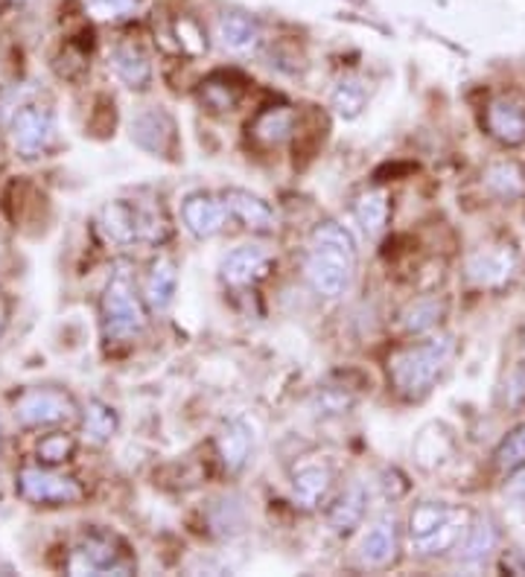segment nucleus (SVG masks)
Listing matches in <instances>:
<instances>
[{"instance_id":"f8f14e48","label":"nucleus","mask_w":525,"mask_h":577,"mask_svg":"<svg viewBox=\"0 0 525 577\" xmlns=\"http://www.w3.org/2000/svg\"><path fill=\"white\" fill-rule=\"evenodd\" d=\"M228 205L222 196H210V193H193V196L184 198L181 205V219H184V228H188L193 236L199 240H210L216 233L226 228L228 219Z\"/></svg>"},{"instance_id":"a211bd4d","label":"nucleus","mask_w":525,"mask_h":577,"mask_svg":"<svg viewBox=\"0 0 525 577\" xmlns=\"http://www.w3.org/2000/svg\"><path fill=\"white\" fill-rule=\"evenodd\" d=\"M330 487H333V470L328 464H304L292 475V499L304 511L319 508L328 499Z\"/></svg>"},{"instance_id":"cd10ccee","label":"nucleus","mask_w":525,"mask_h":577,"mask_svg":"<svg viewBox=\"0 0 525 577\" xmlns=\"http://www.w3.org/2000/svg\"><path fill=\"white\" fill-rule=\"evenodd\" d=\"M444 309L447 307L435 298L414 300V304H409L404 309V326L409 333H426V330H432V326L441 321Z\"/></svg>"},{"instance_id":"412c9836","label":"nucleus","mask_w":525,"mask_h":577,"mask_svg":"<svg viewBox=\"0 0 525 577\" xmlns=\"http://www.w3.org/2000/svg\"><path fill=\"white\" fill-rule=\"evenodd\" d=\"M176 288H179V266L169 257H158L152 262L150 278H146V295H143L152 312H167L176 298Z\"/></svg>"},{"instance_id":"6ab92c4d","label":"nucleus","mask_w":525,"mask_h":577,"mask_svg":"<svg viewBox=\"0 0 525 577\" xmlns=\"http://www.w3.org/2000/svg\"><path fill=\"white\" fill-rule=\"evenodd\" d=\"M216 36L222 41L226 50L231 53H252L260 47V24L252 18V15H245V12H226L222 18H219V27H216Z\"/></svg>"},{"instance_id":"c85d7f7f","label":"nucleus","mask_w":525,"mask_h":577,"mask_svg":"<svg viewBox=\"0 0 525 577\" xmlns=\"http://www.w3.org/2000/svg\"><path fill=\"white\" fill-rule=\"evenodd\" d=\"M494 458H497V466L502 473H516L520 466H525V420L499 444Z\"/></svg>"},{"instance_id":"393cba45","label":"nucleus","mask_w":525,"mask_h":577,"mask_svg":"<svg viewBox=\"0 0 525 577\" xmlns=\"http://www.w3.org/2000/svg\"><path fill=\"white\" fill-rule=\"evenodd\" d=\"M117 426H120V420H117V411H114L112 406H105V402L100 400L88 402L82 418V432L88 444L103 447V444H108V440L114 438Z\"/></svg>"},{"instance_id":"f3484780","label":"nucleus","mask_w":525,"mask_h":577,"mask_svg":"<svg viewBox=\"0 0 525 577\" xmlns=\"http://www.w3.org/2000/svg\"><path fill=\"white\" fill-rule=\"evenodd\" d=\"M216 449H219V458H222V466L228 473H240L248 464L254 449V435L248 423L245 420H228L216 435Z\"/></svg>"},{"instance_id":"423d86ee","label":"nucleus","mask_w":525,"mask_h":577,"mask_svg":"<svg viewBox=\"0 0 525 577\" xmlns=\"http://www.w3.org/2000/svg\"><path fill=\"white\" fill-rule=\"evenodd\" d=\"M10 143L21 158H41L56 143V117L44 105H21L10 120Z\"/></svg>"},{"instance_id":"9d476101","label":"nucleus","mask_w":525,"mask_h":577,"mask_svg":"<svg viewBox=\"0 0 525 577\" xmlns=\"http://www.w3.org/2000/svg\"><path fill=\"white\" fill-rule=\"evenodd\" d=\"M67 568L74 575H108V572H129V563H120V551L114 549L108 537H88L71 551Z\"/></svg>"},{"instance_id":"5701e85b","label":"nucleus","mask_w":525,"mask_h":577,"mask_svg":"<svg viewBox=\"0 0 525 577\" xmlns=\"http://www.w3.org/2000/svg\"><path fill=\"white\" fill-rule=\"evenodd\" d=\"M295 123H298V117H295V112L292 108H286V105H278V108H266V112L254 120L252 126V134L260 143H266V146H278V143H283V140L292 138V131H295Z\"/></svg>"},{"instance_id":"7c9ffc66","label":"nucleus","mask_w":525,"mask_h":577,"mask_svg":"<svg viewBox=\"0 0 525 577\" xmlns=\"http://www.w3.org/2000/svg\"><path fill=\"white\" fill-rule=\"evenodd\" d=\"M202 97H205V103L210 105V108H216V112H231L236 105V100H240V93H236V88L231 82L219 85L216 79H210V82L205 85V91H202Z\"/></svg>"},{"instance_id":"6e6552de","label":"nucleus","mask_w":525,"mask_h":577,"mask_svg":"<svg viewBox=\"0 0 525 577\" xmlns=\"http://www.w3.org/2000/svg\"><path fill=\"white\" fill-rule=\"evenodd\" d=\"M76 414L74 400L56 388H33L15 402V420L24 426H59Z\"/></svg>"},{"instance_id":"c756f323","label":"nucleus","mask_w":525,"mask_h":577,"mask_svg":"<svg viewBox=\"0 0 525 577\" xmlns=\"http://www.w3.org/2000/svg\"><path fill=\"white\" fill-rule=\"evenodd\" d=\"M366 85L347 79V82L338 85L336 93H333V105H336V112L342 114V117H357V114L362 112V105H366Z\"/></svg>"},{"instance_id":"f03ea898","label":"nucleus","mask_w":525,"mask_h":577,"mask_svg":"<svg viewBox=\"0 0 525 577\" xmlns=\"http://www.w3.org/2000/svg\"><path fill=\"white\" fill-rule=\"evenodd\" d=\"M450 335H438L421 345L406 347L388 362V376H392L394 392L406 397V400H421L432 392V385L441 380V373L447 371V364L452 359Z\"/></svg>"},{"instance_id":"aec40b11","label":"nucleus","mask_w":525,"mask_h":577,"mask_svg":"<svg viewBox=\"0 0 525 577\" xmlns=\"http://www.w3.org/2000/svg\"><path fill=\"white\" fill-rule=\"evenodd\" d=\"M222 198H226L228 214L240 219L245 228H252V231H272L274 228V210L260 196H254L248 190H228L222 193Z\"/></svg>"},{"instance_id":"dca6fc26","label":"nucleus","mask_w":525,"mask_h":577,"mask_svg":"<svg viewBox=\"0 0 525 577\" xmlns=\"http://www.w3.org/2000/svg\"><path fill=\"white\" fill-rule=\"evenodd\" d=\"M112 70L126 88L143 91L152 82V62L146 50L135 41H120L112 50Z\"/></svg>"},{"instance_id":"bb28decb","label":"nucleus","mask_w":525,"mask_h":577,"mask_svg":"<svg viewBox=\"0 0 525 577\" xmlns=\"http://www.w3.org/2000/svg\"><path fill=\"white\" fill-rule=\"evenodd\" d=\"M357 219L368 236H380L388 225V193L385 190H368L357 198Z\"/></svg>"},{"instance_id":"a878e982","label":"nucleus","mask_w":525,"mask_h":577,"mask_svg":"<svg viewBox=\"0 0 525 577\" xmlns=\"http://www.w3.org/2000/svg\"><path fill=\"white\" fill-rule=\"evenodd\" d=\"M485 184H488L494 196L511 202V198L523 196L525 193V172L514 161H497V164H490L488 172H485Z\"/></svg>"},{"instance_id":"2eb2a0df","label":"nucleus","mask_w":525,"mask_h":577,"mask_svg":"<svg viewBox=\"0 0 525 577\" xmlns=\"http://www.w3.org/2000/svg\"><path fill=\"white\" fill-rule=\"evenodd\" d=\"M400 549V528L394 516H383L371 525V531L359 542V563L368 568L392 566Z\"/></svg>"},{"instance_id":"1a4fd4ad","label":"nucleus","mask_w":525,"mask_h":577,"mask_svg":"<svg viewBox=\"0 0 525 577\" xmlns=\"http://www.w3.org/2000/svg\"><path fill=\"white\" fill-rule=\"evenodd\" d=\"M485 129L502 146L525 143V103L514 93H499L485 108Z\"/></svg>"},{"instance_id":"7ed1b4c3","label":"nucleus","mask_w":525,"mask_h":577,"mask_svg":"<svg viewBox=\"0 0 525 577\" xmlns=\"http://www.w3.org/2000/svg\"><path fill=\"white\" fill-rule=\"evenodd\" d=\"M470 528V513L461 508L441 502L414 504L409 516V534L412 546L423 557H438L447 551H456Z\"/></svg>"},{"instance_id":"20e7f679","label":"nucleus","mask_w":525,"mask_h":577,"mask_svg":"<svg viewBox=\"0 0 525 577\" xmlns=\"http://www.w3.org/2000/svg\"><path fill=\"white\" fill-rule=\"evenodd\" d=\"M100 233L105 243L135 245V243H161L167 236V225L152 207L135 205V202H112L100 214Z\"/></svg>"},{"instance_id":"4be33fe9","label":"nucleus","mask_w":525,"mask_h":577,"mask_svg":"<svg viewBox=\"0 0 525 577\" xmlns=\"http://www.w3.org/2000/svg\"><path fill=\"white\" fill-rule=\"evenodd\" d=\"M497 540H499V531L494 522L490 520L473 522L459 546L461 563H464V566H478V563H485V560L490 557V551L497 549Z\"/></svg>"},{"instance_id":"473e14b6","label":"nucleus","mask_w":525,"mask_h":577,"mask_svg":"<svg viewBox=\"0 0 525 577\" xmlns=\"http://www.w3.org/2000/svg\"><path fill=\"white\" fill-rule=\"evenodd\" d=\"M88 12H94L97 18H120V15H129L138 0H85Z\"/></svg>"},{"instance_id":"b1692460","label":"nucleus","mask_w":525,"mask_h":577,"mask_svg":"<svg viewBox=\"0 0 525 577\" xmlns=\"http://www.w3.org/2000/svg\"><path fill=\"white\" fill-rule=\"evenodd\" d=\"M366 502H368L366 487L362 485L347 487L345 496H342V499L330 508V516H328L330 528H333L336 534L354 531L359 522H362V516H366Z\"/></svg>"},{"instance_id":"39448f33","label":"nucleus","mask_w":525,"mask_h":577,"mask_svg":"<svg viewBox=\"0 0 525 577\" xmlns=\"http://www.w3.org/2000/svg\"><path fill=\"white\" fill-rule=\"evenodd\" d=\"M146 326L141 298L129 269H117L103 292V330L108 338H131Z\"/></svg>"},{"instance_id":"ddd939ff","label":"nucleus","mask_w":525,"mask_h":577,"mask_svg":"<svg viewBox=\"0 0 525 577\" xmlns=\"http://www.w3.org/2000/svg\"><path fill=\"white\" fill-rule=\"evenodd\" d=\"M269 266H272V252L266 245L248 243L222 257L219 274L231 286H248V283H257L260 278H266Z\"/></svg>"},{"instance_id":"f257e3e1","label":"nucleus","mask_w":525,"mask_h":577,"mask_svg":"<svg viewBox=\"0 0 525 577\" xmlns=\"http://www.w3.org/2000/svg\"><path fill=\"white\" fill-rule=\"evenodd\" d=\"M304 271L319 295L342 298L350 288L354 271H357V243H354L350 231L338 222L316 225Z\"/></svg>"},{"instance_id":"2f4dec72","label":"nucleus","mask_w":525,"mask_h":577,"mask_svg":"<svg viewBox=\"0 0 525 577\" xmlns=\"http://www.w3.org/2000/svg\"><path fill=\"white\" fill-rule=\"evenodd\" d=\"M74 452V440L67 438V435H48V438L38 444V456L41 461H48V464H62L67 461Z\"/></svg>"},{"instance_id":"0eeeda50","label":"nucleus","mask_w":525,"mask_h":577,"mask_svg":"<svg viewBox=\"0 0 525 577\" xmlns=\"http://www.w3.org/2000/svg\"><path fill=\"white\" fill-rule=\"evenodd\" d=\"M18 493L33 504H74L82 499V487L65 475L50 473L41 466H27L18 473Z\"/></svg>"},{"instance_id":"4468645a","label":"nucleus","mask_w":525,"mask_h":577,"mask_svg":"<svg viewBox=\"0 0 525 577\" xmlns=\"http://www.w3.org/2000/svg\"><path fill=\"white\" fill-rule=\"evenodd\" d=\"M516 269V254L508 245H490V248H478L468 262L470 280L482 288H497L511 280Z\"/></svg>"},{"instance_id":"72a5a7b5","label":"nucleus","mask_w":525,"mask_h":577,"mask_svg":"<svg viewBox=\"0 0 525 577\" xmlns=\"http://www.w3.org/2000/svg\"><path fill=\"white\" fill-rule=\"evenodd\" d=\"M505 400L508 406H523L525 402V362H520L511 371L505 382Z\"/></svg>"},{"instance_id":"9b49d317","label":"nucleus","mask_w":525,"mask_h":577,"mask_svg":"<svg viewBox=\"0 0 525 577\" xmlns=\"http://www.w3.org/2000/svg\"><path fill=\"white\" fill-rule=\"evenodd\" d=\"M131 140L141 146V150L152 152V155H164L176 150V120L169 117L164 108H146L135 120H131Z\"/></svg>"},{"instance_id":"f704fd0d","label":"nucleus","mask_w":525,"mask_h":577,"mask_svg":"<svg viewBox=\"0 0 525 577\" xmlns=\"http://www.w3.org/2000/svg\"><path fill=\"white\" fill-rule=\"evenodd\" d=\"M0 326H3V318H0Z\"/></svg>"}]
</instances>
